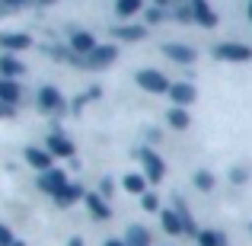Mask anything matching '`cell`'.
<instances>
[{
    "label": "cell",
    "mask_w": 252,
    "mask_h": 246,
    "mask_svg": "<svg viewBox=\"0 0 252 246\" xmlns=\"http://www.w3.org/2000/svg\"><path fill=\"white\" fill-rule=\"evenodd\" d=\"M83 198H86V192L80 189V185H70V182H67V185H64V189L55 195V202L61 205V208H70L74 202H83Z\"/></svg>",
    "instance_id": "5bb4252c"
},
{
    "label": "cell",
    "mask_w": 252,
    "mask_h": 246,
    "mask_svg": "<svg viewBox=\"0 0 252 246\" xmlns=\"http://www.w3.org/2000/svg\"><path fill=\"white\" fill-rule=\"evenodd\" d=\"M195 96H198V93H195V86H191V83H172L169 86V99L179 105V109L191 105V103H195Z\"/></svg>",
    "instance_id": "ba28073f"
},
{
    "label": "cell",
    "mask_w": 252,
    "mask_h": 246,
    "mask_svg": "<svg viewBox=\"0 0 252 246\" xmlns=\"http://www.w3.org/2000/svg\"><path fill=\"white\" fill-rule=\"evenodd\" d=\"M137 157H141V163H144V176H147L150 182H160V179L166 176V163H163V157H160V154H154L150 147H141V150H137Z\"/></svg>",
    "instance_id": "6da1fadb"
},
{
    "label": "cell",
    "mask_w": 252,
    "mask_h": 246,
    "mask_svg": "<svg viewBox=\"0 0 252 246\" xmlns=\"http://www.w3.org/2000/svg\"><path fill=\"white\" fill-rule=\"evenodd\" d=\"M13 109H16V105H6L3 99H0V118H10V115H13Z\"/></svg>",
    "instance_id": "1f68e13d"
},
{
    "label": "cell",
    "mask_w": 252,
    "mask_h": 246,
    "mask_svg": "<svg viewBox=\"0 0 252 246\" xmlns=\"http://www.w3.org/2000/svg\"><path fill=\"white\" fill-rule=\"evenodd\" d=\"M163 51H166V58H172V61H179V64H191L195 61V48H189V45H179V42H166L163 45Z\"/></svg>",
    "instance_id": "9c48e42d"
},
{
    "label": "cell",
    "mask_w": 252,
    "mask_h": 246,
    "mask_svg": "<svg viewBox=\"0 0 252 246\" xmlns=\"http://www.w3.org/2000/svg\"><path fill=\"white\" fill-rule=\"evenodd\" d=\"M23 74H26L23 61H16L13 55H3V58H0V80H19Z\"/></svg>",
    "instance_id": "30bf717a"
},
{
    "label": "cell",
    "mask_w": 252,
    "mask_h": 246,
    "mask_svg": "<svg viewBox=\"0 0 252 246\" xmlns=\"http://www.w3.org/2000/svg\"><path fill=\"white\" fill-rule=\"evenodd\" d=\"M19 96H23V90H19L16 80H0V99H3L6 105H16Z\"/></svg>",
    "instance_id": "ac0fdd59"
},
{
    "label": "cell",
    "mask_w": 252,
    "mask_h": 246,
    "mask_svg": "<svg viewBox=\"0 0 252 246\" xmlns=\"http://www.w3.org/2000/svg\"><path fill=\"white\" fill-rule=\"evenodd\" d=\"M214 58H217V61H252V45L223 42V45L214 48Z\"/></svg>",
    "instance_id": "7a4b0ae2"
},
{
    "label": "cell",
    "mask_w": 252,
    "mask_h": 246,
    "mask_svg": "<svg viewBox=\"0 0 252 246\" xmlns=\"http://www.w3.org/2000/svg\"><path fill=\"white\" fill-rule=\"evenodd\" d=\"M0 45H3L6 51H26L32 45V38L26 35V32H0Z\"/></svg>",
    "instance_id": "8fae6325"
},
{
    "label": "cell",
    "mask_w": 252,
    "mask_h": 246,
    "mask_svg": "<svg viewBox=\"0 0 252 246\" xmlns=\"http://www.w3.org/2000/svg\"><path fill=\"white\" fill-rule=\"evenodd\" d=\"M166 122L172 125V128H179V131H182V128H189V122H191V118H189V112H185V109L172 105V109L166 112Z\"/></svg>",
    "instance_id": "ffe728a7"
},
{
    "label": "cell",
    "mask_w": 252,
    "mask_h": 246,
    "mask_svg": "<svg viewBox=\"0 0 252 246\" xmlns=\"http://www.w3.org/2000/svg\"><path fill=\"white\" fill-rule=\"evenodd\" d=\"M83 202H86V208H90V214H93V217H99V221L112 217V208L105 205V198H102V195H93V192H90Z\"/></svg>",
    "instance_id": "9a60e30c"
},
{
    "label": "cell",
    "mask_w": 252,
    "mask_h": 246,
    "mask_svg": "<svg viewBox=\"0 0 252 246\" xmlns=\"http://www.w3.org/2000/svg\"><path fill=\"white\" fill-rule=\"evenodd\" d=\"M176 214L182 217L185 234H195V237H198V227H195V221H191V214H189V208H185V202H182V198H176Z\"/></svg>",
    "instance_id": "7402d4cb"
},
{
    "label": "cell",
    "mask_w": 252,
    "mask_h": 246,
    "mask_svg": "<svg viewBox=\"0 0 252 246\" xmlns=\"http://www.w3.org/2000/svg\"><path fill=\"white\" fill-rule=\"evenodd\" d=\"M26 163H29L32 170H38V173L55 170V166H51V150L48 147H26Z\"/></svg>",
    "instance_id": "52a82bcc"
},
{
    "label": "cell",
    "mask_w": 252,
    "mask_h": 246,
    "mask_svg": "<svg viewBox=\"0 0 252 246\" xmlns=\"http://www.w3.org/2000/svg\"><path fill=\"white\" fill-rule=\"evenodd\" d=\"M125 246H150L147 227H141V224H131L128 234H125Z\"/></svg>",
    "instance_id": "e0dca14e"
},
{
    "label": "cell",
    "mask_w": 252,
    "mask_h": 246,
    "mask_svg": "<svg viewBox=\"0 0 252 246\" xmlns=\"http://www.w3.org/2000/svg\"><path fill=\"white\" fill-rule=\"evenodd\" d=\"M198 243L201 246H227V237L217 230H198Z\"/></svg>",
    "instance_id": "603a6c76"
},
{
    "label": "cell",
    "mask_w": 252,
    "mask_h": 246,
    "mask_svg": "<svg viewBox=\"0 0 252 246\" xmlns=\"http://www.w3.org/2000/svg\"><path fill=\"white\" fill-rule=\"evenodd\" d=\"M102 246H125V240H105Z\"/></svg>",
    "instance_id": "836d02e7"
},
{
    "label": "cell",
    "mask_w": 252,
    "mask_h": 246,
    "mask_svg": "<svg viewBox=\"0 0 252 246\" xmlns=\"http://www.w3.org/2000/svg\"><path fill=\"white\" fill-rule=\"evenodd\" d=\"M122 185H125L128 192H134V195H144V176H137V173H128Z\"/></svg>",
    "instance_id": "d4e9b609"
},
{
    "label": "cell",
    "mask_w": 252,
    "mask_h": 246,
    "mask_svg": "<svg viewBox=\"0 0 252 246\" xmlns=\"http://www.w3.org/2000/svg\"><path fill=\"white\" fill-rule=\"evenodd\" d=\"M195 185H198V189H201V192L214 189V176H211L208 170H198V173H195Z\"/></svg>",
    "instance_id": "4316f807"
},
{
    "label": "cell",
    "mask_w": 252,
    "mask_h": 246,
    "mask_svg": "<svg viewBox=\"0 0 252 246\" xmlns=\"http://www.w3.org/2000/svg\"><path fill=\"white\" fill-rule=\"evenodd\" d=\"M137 10H141V0H118V3H115V13H118V16H122V19L134 16Z\"/></svg>",
    "instance_id": "cb8c5ba5"
},
{
    "label": "cell",
    "mask_w": 252,
    "mask_h": 246,
    "mask_svg": "<svg viewBox=\"0 0 252 246\" xmlns=\"http://www.w3.org/2000/svg\"><path fill=\"white\" fill-rule=\"evenodd\" d=\"M163 230H166V234H185L182 217L176 214V208H172V211H163Z\"/></svg>",
    "instance_id": "44dd1931"
},
{
    "label": "cell",
    "mask_w": 252,
    "mask_h": 246,
    "mask_svg": "<svg viewBox=\"0 0 252 246\" xmlns=\"http://www.w3.org/2000/svg\"><path fill=\"white\" fill-rule=\"evenodd\" d=\"M137 86H141V90H147V93H169L172 83L160 74V70L144 68V70H137Z\"/></svg>",
    "instance_id": "3957f363"
},
{
    "label": "cell",
    "mask_w": 252,
    "mask_h": 246,
    "mask_svg": "<svg viewBox=\"0 0 252 246\" xmlns=\"http://www.w3.org/2000/svg\"><path fill=\"white\" fill-rule=\"evenodd\" d=\"M13 246H26V243H13Z\"/></svg>",
    "instance_id": "f35d334b"
},
{
    "label": "cell",
    "mask_w": 252,
    "mask_h": 246,
    "mask_svg": "<svg viewBox=\"0 0 252 246\" xmlns=\"http://www.w3.org/2000/svg\"><path fill=\"white\" fill-rule=\"evenodd\" d=\"M16 240H13V234H10V227L6 224H0V246H13Z\"/></svg>",
    "instance_id": "f546056e"
},
{
    "label": "cell",
    "mask_w": 252,
    "mask_h": 246,
    "mask_svg": "<svg viewBox=\"0 0 252 246\" xmlns=\"http://www.w3.org/2000/svg\"><path fill=\"white\" fill-rule=\"evenodd\" d=\"M144 35H147L144 26H115V38H122V42H141Z\"/></svg>",
    "instance_id": "d6986e66"
},
{
    "label": "cell",
    "mask_w": 252,
    "mask_h": 246,
    "mask_svg": "<svg viewBox=\"0 0 252 246\" xmlns=\"http://www.w3.org/2000/svg\"><path fill=\"white\" fill-rule=\"evenodd\" d=\"M141 205H144V211H160V198L150 195V192H144V195H141Z\"/></svg>",
    "instance_id": "83f0119b"
},
{
    "label": "cell",
    "mask_w": 252,
    "mask_h": 246,
    "mask_svg": "<svg viewBox=\"0 0 252 246\" xmlns=\"http://www.w3.org/2000/svg\"><path fill=\"white\" fill-rule=\"evenodd\" d=\"M35 3H55V0H35Z\"/></svg>",
    "instance_id": "8d00e7d4"
},
{
    "label": "cell",
    "mask_w": 252,
    "mask_h": 246,
    "mask_svg": "<svg viewBox=\"0 0 252 246\" xmlns=\"http://www.w3.org/2000/svg\"><path fill=\"white\" fill-rule=\"evenodd\" d=\"M67 185V173L64 170H48V173H38V189L42 192H48L51 198L58 195V192Z\"/></svg>",
    "instance_id": "277c9868"
},
{
    "label": "cell",
    "mask_w": 252,
    "mask_h": 246,
    "mask_svg": "<svg viewBox=\"0 0 252 246\" xmlns=\"http://www.w3.org/2000/svg\"><path fill=\"white\" fill-rule=\"evenodd\" d=\"M32 3V0H0V13H10V10H19V6Z\"/></svg>",
    "instance_id": "f1b7e54d"
},
{
    "label": "cell",
    "mask_w": 252,
    "mask_h": 246,
    "mask_svg": "<svg viewBox=\"0 0 252 246\" xmlns=\"http://www.w3.org/2000/svg\"><path fill=\"white\" fill-rule=\"evenodd\" d=\"M67 246H83V240H80V237H74V240H70Z\"/></svg>",
    "instance_id": "e575fe53"
},
{
    "label": "cell",
    "mask_w": 252,
    "mask_h": 246,
    "mask_svg": "<svg viewBox=\"0 0 252 246\" xmlns=\"http://www.w3.org/2000/svg\"><path fill=\"white\" fill-rule=\"evenodd\" d=\"M160 19H163V10L160 6H150L147 10V23H160Z\"/></svg>",
    "instance_id": "4dcf8cb0"
},
{
    "label": "cell",
    "mask_w": 252,
    "mask_h": 246,
    "mask_svg": "<svg viewBox=\"0 0 252 246\" xmlns=\"http://www.w3.org/2000/svg\"><path fill=\"white\" fill-rule=\"evenodd\" d=\"M38 109H45V112H61L64 109L61 90H58V86H42V90H38Z\"/></svg>",
    "instance_id": "8992f818"
},
{
    "label": "cell",
    "mask_w": 252,
    "mask_h": 246,
    "mask_svg": "<svg viewBox=\"0 0 252 246\" xmlns=\"http://www.w3.org/2000/svg\"><path fill=\"white\" fill-rule=\"evenodd\" d=\"M115 58H118V48H115V45H96V48H93L83 61H86V68H105V64H112Z\"/></svg>",
    "instance_id": "5b68a950"
},
{
    "label": "cell",
    "mask_w": 252,
    "mask_h": 246,
    "mask_svg": "<svg viewBox=\"0 0 252 246\" xmlns=\"http://www.w3.org/2000/svg\"><path fill=\"white\" fill-rule=\"evenodd\" d=\"M154 3H157V6H166V3H172V0H154Z\"/></svg>",
    "instance_id": "d590c367"
},
{
    "label": "cell",
    "mask_w": 252,
    "mask_h": 246,
    "mask_svg": "<svg viewBox=\"0 0 252 246\" xmlns=\"http://www.w3.org/2000/svg\"><path fill=\"white\" fill-rule=\"evenodd\" d=\"M48 150H51V157H74V144H70L64 135H51L48 138Z\"/></svg>",
    "instance_id": "2e32d148"
},
{
    "label": "cell",
    "mask_w": 252,
    "mask_h": 246,
    "mask_svg": "<svg viewBox=\"0 0 252 246\" xmlns=\"http://www.w3.org/2000/svg\"><path fill=\"white\" fill-rule=\"evenodd\" d=\"M96 48V38L90 35V32H74V35H70V51H74V55H90V51Z\"/></svg>",
    "instance_id": "4fadbf2b"
},
{
    "label": "cell",
    "mask_w": 252,
    "mask_h": 246,
    "mask_svg": "<svg viewBox=\"0 0 252 246\" xmlns=\"http://www.w3.org/2000/svg\"><path fill=\"white\" fill-rule=\"evenodd\" d=\"M191 10H195V23H201L204 29H214L217 26V13L211 10L204 0H191Z\"/></svg>",
    "instance_id": "7c38bea8"
},
{
    "label": "cell",
    "mask_w": 252,
    "mask_h": 246,
    "mask_svg": "<svg viewBox=\"0 0 252 246\" xmlns=\"http://www.w3.org/2000/svg\"><path fill=\"white\" fill-rule=\"evenodd\" d=\"M249 19H252V0H249Z\"/></svg>",
    "instance_id": "74e56055"
},
{
    "label": "cell",
    "mask_w": 252,
    "mask_h": 246,
    "mask_svg": "<svg viewBox=\"0 0 252 246\" xmlns=\"http://www.w3.org/2000/svg\"><path fill=\"white\" fill-rule=\"evenodd\" d=\"M176 19H179V23H195V10H191V0H189V3H176Z\"/></svg>",
    "instance_id": "484cf974"
},
{
    "label": "cell",
    "mask_w": 252,
    "mask_h": 246,
    "mask_svg": "<svg viewBox=\"0 0 252 246\" xmlns=\"http://www.w3.org/2000/svg\"><path fill=\"white\" fill-rule=\"evenodd\" d=\"M233 182H246V170H233Z\"/></svg>",
    "instance_id": "d6a6232c"
}]
</instances>
